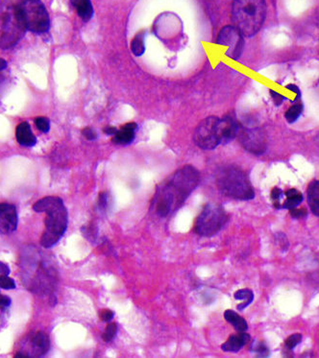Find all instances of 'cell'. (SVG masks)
Returning a JSON list of instances; mask_svg holds the SVG:
<instances>
[{
  "instance_id": "27",
  "label": "cell",
  "mask_w": 319,
  "mask_h": 358,
  "mask_svg": "<svg viewBox=\"0 0 319 358\" xmlns=\"http://www.w3.org/2000/svg\"><path fill=\"white\" fill-rule=\"evenodd\" d=\"M302 341V335L300 334L290 335L284 342V346L287 350H292L298 344H300Z\"/></svg>"
},
{
  "instance_id": "8",
  "label": "cell",
  "mask_w": 319,
  "mask_h": 358,
  "mask_svg": "<svg viewBox=\"0 0 319 358\" xmlns=\"http://www.w3.org/2000/svg\"><path fill=\"white\" fill-rule=\"evenodd\" d=\"M218 118L209 116L202 120L196 127L193 140L195 144L204 150H213L219 145L217 134Z\"/></svg>"
},
{
  "instance_id": "16",
  "label": "cell",
  "mask_w": 319,
  "mask_h": 358,
  "mask_svg": "<svg viewBox=\"0 0 319 358\" xmlns=\"http://www.w3.org/2000/svg\"><path fill=\"white\" fill-rule=\"evenodd\" d=\"M71 3L82 20L87 22L92 20L94 16V7L91 0H71Z\"/></svg>"
},
{
  "instance_id": "26",
  "label": "cell",
  "mask_w": 319,
  "mask_h": 358,
  "mask_svg": "<svg viewBox=\"0 0 319 358\" xmlns=\"http://www.w3.org/2000/svg\"><path fill=\"white\" fill-rule=\"evenodd\" d=\"M284 193L279 188H274L271 191V199L273 201V206L275 208H282L281 200L284 197Z\"/></svg>"
},
{
  "instance_id": "31",
  "label": "cell",
  "mask_w": 319,
  "mask_h": 358,
  "mask_svg": "<svg viewBox=\"0 0 319 358\" xmlns=\"http://www.w3.org/2000/svg\"><path fill=\"white\" fill-rule=\"evenodd\" d=\"M82 134H83L84 136H85L88 140H91V142L95 140L97 138V134H96V132H95L93 128H91V127H86V128H84L83 130H82Z\"/></svg>"
},
{
  "instance_id": "12",
  "label": "cell",
  "mask_w": 319,
  "mask_h": 358,
  "mask_svg": "<svg viewBox=\"0 0 319 358\" xmlns=\"http://www.w3.org/2000/svg\"><path fill=\"white\" fill-rule=\"evenodd\" d=\"M238 128L239 126L233 116H226L221 120L219 118L217 123V134L219 144L224 145L234 140L237 136Z\"/></svg>"
},
{
  "instance_id": "28",
  "label": "cell",
  "mask_w": 319,
  "mask_h": 358,
  "mask_svg": "<svg viewBox=\"0 0 319 358\" xmlns=\"http://www.w3.org/2000/svg\"><path fill=\"white\" fill-rule=\"evenodd\" d=\"M35 124L37 128L43 132H48L50 130V121L48 118H37L35 120Z\"/></svg>"
},
{
  "instance_id": "15",
  "label": "cell",
  "mask_w": 319,
  "mask_h": 358,
  "mask_svg": "<svg viewBox=\"0 0 319 358\" xmlns=\"http://www.w3.org/2000/svg\"><path fill=\"white\" fill-rule=\"evenodd\" d=\"M16 136L18 142L25 147H32L37 144V138L28 122H23L17 127Z\"/></svg>"
},
{
  "instance_id": "14",
  "label": "cell",
  "mask_w": 319,
  "mask_h": 358,
  "mask_svg": "<svg viewBox=\"0 0 319 358\" xmlns=\"http://www.w3.org/2000/svg\"><path fill=\"white\" fill-rule=\"evenodd\" d=\"M250 340V335L245 334V332H238L237 334L230 336L229 339L221 346V348L227 352H237L245 346Z\"/></svg>"
},
{
  "instance_id": "1",
  "label": "cell",
  "mask_w": 319,
  "mask_h": 358,
  "mask_svg": "<svg viewBox=\"0 0 319 358\" xmlns=\"http://www.w3.org/2000/svg\"><path fill=\"white\" fill-rule=\"evenodd\" d=\"M199 180V172L191 166L178 169L156 190L152 206L157 214L166 217L176 212L196 188Z\"/></svg>"
},
{
  "instance_id": "22",
  "label": "cell",
  "mask_w": 319,
  "mask_h": 358,
  "mask_svg": "<svg viewBox=\"0 0 319 358\" xmlns=\"http://www.w3.org/2000/svg\"><path fill=\"white\" fill-rule=\"evenodd\" d=\"M302 112H303V105L301 103H297L286 110L284 118L288 123H293L300 118Z\"/></svg>"
},
{
  "instance_id": "20",
  "label": "cell",
  "mask_w": 319,
  "mask_h": 358,
  "mask_svg": "<svg viewBox=\"0 0 319 358\" xmlns=\"http://www.w3.org/2000/svg\"><path fill=\"white\" fill-rule=\"evenodd\" d=\"M131 51L136 57H141L145 52V44H144V32H139L133 40L131 42Z\"/></svg>"
},
{
  "instance_id": "6",
  "label": "cell",
  "mask_w": 319,
  "mask_h": 358,
  "mask_svg": "<svg viewBox=\"0 0 319 358\" xmlns=\"http://www.w3.org/2000/svg\"><path fill=\"white\" fill-rule=\"evenodd\" d=\"M17 6L27 30L37 34L48 32L50 20L41 0H21Z\"/></svg>"
},
{
  "instance_id": "33",
  "label": "cell",
  "mask_w": 319,
  "mask_h": 358,
  "mask_svg": "<svg viewBox=\"0 0 319 358\" xmlns=\"http://www.w3.org/2000/svg\"><path fill=\"white\" fill-rule=\"evenodd\" d=\"M269 94H270V96H271L272 100H273L274 104H275L276 106H281L282 103H283V101L284 100V96H282L281 94H279V92H275V90H269Z\"/></svg>"
},
{
  "instance_id": "18",
  "label": "cell",
  "mask_w": 319,
  "mask_h": 358,
  "mask_svg": "<svg viewBox=\"0 0 319 358\" xmlns=\"http://www.w3.org/2000/svg\"><path fill=\"white\" fill-rule=\"evenodd\" d=\"M284 196H286V199L282 204V208H285L288 210L295 208L296 206H298L304 200L303 194L295 188H291L289 190L285 191Z\"/></svg>"
},
{
  "instance_id": "32",
  "label": "cell",
  "mask_w": 319,
  "mask_h": 358,
  "mask_svg": "<svg viewBox=\"0 0 319 358\" xmlns=\"http://www.w3.org/2000/svg\"><path fill=\"white\" fill-rule=\"evenodd\" d=\"M98 206L100 210H106L108 206V194L106 192H101L98 197Z\"/></svg>"
},
{
  "instance_id": "38",
  "label": "cell",
  "mask_w": 319,
  "mask_h": 358,
  "mask_svg": "<svg viewBox=\"0 0 319 358\" xmlns=\"http://www.w3.org/2000/svg\"><path fill=\"white\" fill-rule=\"evenodd\" d=\"M10 304H11V298H9L8 296L0 294V308H8Z\"/></svg>"
},
{
  "instance_id": "13",
  "label": "cell",
  "mask_w": 319,
  "mask_h": 358,
  "mask_svg": "<svg viewBox=\"0 0 319 358\" xmlns=\"http://www.w3.org/2000/svg\"><path fill=\"white\" fill-rule=\"evenodd\" d=\"M138 125L134 122L124 124L117 134L113 136V142L118 145H128L132 144L136 136Z\"/></svg>"
},
{
  "instance_id": "9",
  "label": "cell",
  "mask_w": 319,
  "mask_h": 358,
  "mask_svg": "<svg viewBox=\"0 0 319 358\" xmlns=\"http://www.w3.org/2000/svg\"><path fill=\"white\" fill-rule=\"evenodd\" d=\"M216 44L218 46L227 48L225 55L233 60H237L243 51L244 40L241 32L236 26H225L219 32Z\"/></svg>"
},
{
  "instance_id": "7",
  "label": "cell",
  "mask_w": 319,
  "mask_h": 358,
  "mask_svg": "<svg viewBox=\"0 0 319 358\" xmlns=\"http://www.w3.org/2000/svg\"><path fill=\"white\" fill-rule=\"evenodd\" d=\"M228 221V215L221 206L208 204L195 223V232L206 238H211L217 234Z\"/></svg>"
},
{
  "instance_id": "34",
  "label": "cell",
  "mask_w": 319,
  "mask_h": 358,
  "mask_svg": "<svg viewBox=\"0 0 319 358\" xmlns=\"http://www.w3.org/2000/svg\"><path fill=\"white\" fill-rule=\"evenodd\" d=\"M285 88H286L288 90L292 92L295 94V99L292 100L291 102H293V103L297 102V101L301 98V92H300V90H299V88H298L297 86L293 84H287Z\"/></svg>"
},
{
  "instance_id": "36",
  "label": "cell",
  "mask_w": 319,
  "mask_h": 358,
  "mask_svg": "<svg viewBox=\"0 0 319 358\" xmlns=\"http://www.w3.org/2000/svg\"><path fill=\"white\" fill-rule=\"evenodd\" d=\"M114 312L112 310H105L102 311L100 316H101V319L104 321V322H111L114 318Z\"/></svg>"
},
{
  "instance_id": "21",
  "label": "cell",
  "mask_w": 319,
  "mask_h": 358,
  "mask_svg": "<svg viewBox=\"0 0 319 358\" xmlns=\"http://www.w3.org/2000/svg\"><path fill=\"white\" fill-rule=\"evenodd\" d=\"M32 344L33 346L37 348V350L42 354H47L50 346V342L48 335L44 332H38L35 336L32 338Z\"/></svg>"
},
{
  "instance_id": "39",
  "label": "cell",
  "mask_w": 319,
  "mask_h": 358,
  "mask_svg": "<svg viewBox=\"0 0 319 358\" xmlns=\"http://www.w3.org/2000/svg\"><path fill=\"white\" fill-rule=\"evenodd\" d=\"M9 274H10V268H9V266H8L7 264L0 262V276H3V274L8 276Z\"/></svg>"
},
{
  "instance_id": "29",
  "label": "cell",
  "mask_w": 319,
  "mask_h": 358,
  "mask_svg": "<svg viewBox=\"0 0 319 358\" xmlns=\"http://www.w3.org/2000/svg\"><path fill=\"white\" fill-rule=\"evenodd\" d=\"M0 288L2 289H15L16 282L15 280L6 274L0 276Z\"/></svg>"
},
{
  "instance_id": "19",
  "label": "cell",
  "mask_w": 319,
  "mask_h": 358,
  "mask_svg": "<svg viewBox=\"0 0 319 358\" xmlns=\"http://www.w3.org/2000/svg\"><path fill=\"white\" fill-rule=\"evenodd\" d=\"M234 297L236 300H243L242 304H238L237 306V310H243L244 308H246L248 306L249 304L253 302V298H254V294H253V291L250 290V289H240V290H237Z\"/></svg>"
},
{
  "instance_id": "42",
  "label": "cell",
  "mask_w": 319,
  "mask_h": 358,
  "mask_svg": "<svg viewBox=\"0 0 319 358\" xmlns=\"http://www.w3.org/2000/svg\"><path fill=\"white\" fill-rule=\"evenodd\" d=\"M316 140H317V142L319 144V134L317 136V138H316Z\"/></svg>"
},
{
  "instance_id": "40",
  "label": "cell",
  "mask_w": 319,
  "mask_h": 358,
  "mask_svg": "<svg viewBox=\"0 0 319 358\" xmlns=\"http://www.w3.org/2000/svg\"><path fill=\"white\" fill-rule=\"evenodd\" d=\"M103 132L108 136H115L117 134V132H118V129L116 127H114V126H106L103 129Z\"/></svg>"
},
{
  "instance_id": "2",
  "label": "cell",
  "mask_w": 319,
  "mask_h": 358,
  "mask_svg": "<svg viewBox=\"0 0 319 358\" xmlns=\"http://www.w3.org/2000/svg\"><path fill=\"white\" fill-rule=\"evenodd\" d=\"M37 212H46V230L41 238V245L45 248H51L58 243L68 228V210L63 200L59 197L48 196L33 206Z\"/></svg>"
},
{
  "instance_id": "23",
  "label": "cell",
  "mask_w": 319,
  "mask_h": 358,
  "mask_svg": "<svg viewBox=\"0 0 319 358\" xmlns=\"http://www.w3.org/2000/svg\"><path fill=\"white\" fill-rule=\"evenodd\" d=\"M319 199V180H312L307 188V203L313 200Z\"/></svg>"
},
{
  "instance_id": "30",
  "label": "cell",
  "mask_w": 319,
  "mask_h": 358,
  "mask_svg": "<svg viewBox=\"0 0 319 358\" xmlns=\"http://www.w3.org/2000/svg\"><path fill=\"white\" fill-rule=\"evenodd\" d=\"M289 214L292 218L301 219V218H304V217L307 216V210L306 208H295L289 210Z\"/></svg>"
},
{
  "instance_id": "5",
  "label": "cell",
  "mask_w": 319,
  "mask_h": 358,
  "mask_svg": "<svg viewBox=\"0 0 319 358\" xmlns=\"http://www.w3.org/2000/svg\"><path fill=\"white\" fill-rule=\"evenodd\" d=\"M26 27L17 5L0 3V48H12L24 36Z\"/></svg>"
},
{
  "instance_id": "10",
  "label": "cell",
  "mask_w": 319,
  "mask_h": 358,
  "mask_svg": "<svg viewBox=\"0 0 319 358\" xmlns=\"http://www.w3.org/2000/svg\"><path fill=\"white\" fill-rule=\"evenodd\" d=\"M236 136L242 147L251 154L261 155L266 150L265 134L259 127L239 126Z\"/></svg>"
},
{
  "instance_id": "24",
  "label": "cell",
  "mask_w": 319,
  "mask_h": 358,
  "mask_svg": "<svg viewBox=\"0 0 319 358\" xmlns=\"http://www.w3.org/2000/svg\"><path fill=\"white\" fill-rule=\"evenodd\" d=\"M251 350L256 352L259 358H266L269 352L267 346L263 342H259V341H255L252 344Z\"/></svg>"
},
{
  "instance_id": "3",
  "label": "cell",
  "mask_w": 319,
  "mask_h": 358,
  "mask_svg": "<svg viewBox=\"0 0 319 358\" xmlns=\"http://www.w3.org/2000/svg\"><path fill=\"white\" fill-rule=\"evenodd\" d=\"M265 14L264 0H233L232 20L243 36H253L258 33Z\"/></svg>"
},
{
  "instance_id": "11",
  "label": "cell",
  "mask_w": 319,
  "mask_h": 358,
  "mask_svg": "<svg viewBox=\"0 0 319 358\" xmlns=\"http://www.w3.org/2000/svg\"><path fill=\"white\" fill-rule=\"evenodd\" d=\"M18 212L10 204L0 203V234H9L18 227Z\"/></svg>"
},
{
  "instance_id": "17",
  "label": "cell",
  "mask_w": 319,
  "mask_h": 358,
  "mask_svg": "<svg viewBox=\"0 0 319 358\" xmlns=\"http://www.w3.org/2000/svg\"><path fill=\"white\" fill-rule=\"evenodd\" d=\"M225 320L230 322L238 332H243L248 330V324L244 318L239 316L236 311L228 310L224 312Z\"/></svg>"
},
{
  "instance_id": "41",
  "label": "cell",
  "mask_w": 319,
  "mask_h": 358,
  "mask_svg": "<svg viewBox=\"0 0 319 358\" xmlns=\"http://www.w3.org/2000/svg\"><path fill=\"white\" fill-rule=\"evenodd\" d=\"M6 68H7V62L0 58V72L6 70Z\"/></svg>"
},
{
  "instance_id": "4",
  "label": "cell",
  "mask_w": 319,
  "mask_h": 358,
  "mask_svg": "<svg viewBox=\"0 0 319 358\" xmlns=\"http://www.w3.org/2000/svg\"><path fill=\"white\" fill-rule=\"evenodd\" d=\"M216 186L227 197L248 201L255 197V191L246 174L239 168L232 166L219 168L216 172Z\"/></svg>"
},
{
  "instance_id": "37",
  "label": "cell",
  "mask_w": 319,
  "mask_h": 358,
  "mask_svg": "<svg viewBox=\"0 0 319 358\" xmlns=\"http://www.w3.org/2000/svg\"><path fill=\"white\" fill-rule=\"evenodd\" d=\"M307 204L311 210V212L316 216H319V199L310 201Z\"/></svg>"
},
{
  "instance_id": "35",
  "label": "cell",
  "mask_w": 319,
  "mask_h": 358,
  "mask_svg": "<svg viewBox=\"0 0 319 358\" xmlns=\"http://www.w3.org/2000/svg\"><path fill=\"white\" fill-rule=\"evenodd\" d=\"M279 234V236H280V238H278V236H277V240L280 242V246L282 247V249L284 250V251H285L287 248H288V240H287V238H286V236H284V234H282V232H278Z\"/></svg>"
},
{
  "instance_id": "25",
  "label": "cell",
  "mask_w": 319,
  "mask_h": 358,
  "mask_svg": "<svg viewBox=\"0 0 319 358\" xmlns=\"http://www.w3.org/2000/svg\"><path fill=\"white\" fill-rule=\"evenodd\" d=\"M118 332V324L116 322H111L106 326V330L102 335V338L105 342L112 341Z\"/></svg>"
}]
</instances>
